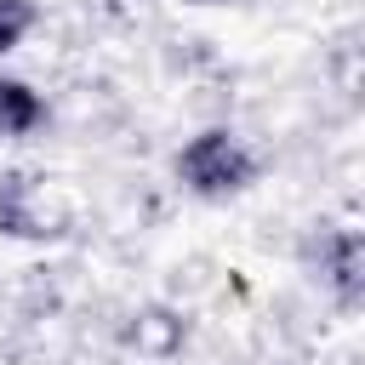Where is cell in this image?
I'll list each match as a JSON object with an SVG mask.
<instances>
[{
	"mask_svg": "<svg viewBox=\"0 0 365 365\" xmlns=\"http://www.w3.org/2000/svg\"><path fill=\"white\" fill-rule=\"evenodd\" d=\"M171 177H177V188L194 194V200H234V194L257 188L262 154H257L234 125H200V131L182 137V148L171 154Z\"/></svg>",
	"mask_w": 365,
	"mask_h": 365,
	"instance_id": "1",
	"label": "cell"
},
{
	"mask_svg": "<svg viewBox=\"0 0 365 365\" xmlns=\"http://www.w3.org/2000/svg\"><path fill=\"white\" fill-rule=\"evenodd\" d=\"M74 234V194L46 171H6L0 177V240L57 245Z\"/></svg>",
	"mask_w": 365,
	"mask_h": 365,
	"instance_id": "2",
	"label": "cell"
},
{
	"mask_svg": "<svg viewBox=\"0 0 365 365\" xmlns=\"http://www.w3.org/2000/svg\"><path fill=\"white\" fill-rule=\"evenodd\" d=\"M314 268H319V285L342 308H354L359 291H365V240H359V228H348V222L325 228L314 240Z\"/></svg>",
	"mask_w": 365,
	"mask_h": 365,
	"instance_id": "3",
	"label": "cell"
},
{
	"mask_svg": "<svg viewBox=\"0 0 365 365\" xmlns=\"http://www.w3.org/2000/svg\"><path fill=\"white\" fill-rule=\"evenodd\" d=\"M46 125V97L17 80V74H0V137H34Z\"/></svg>",
	"mask_w": 365,
	"mask_h": 365,
	"instance_id": "4",
	"label": "cell"
},
{
	"mask_svg": "<svg viewBox=\"0 0 365 365\" xmlns=\"http://www.w3.org/2000/svg\"><path fill=\"white\" fill-rule=\"evenodd\" d=\"M40 23V6L34 0H0V57H11Z\"/></svg>",
	"mask_w": 365,
	"mask_h": 365,
	"instance_id": "5",
	"label": "cell"
}]
</instances>
